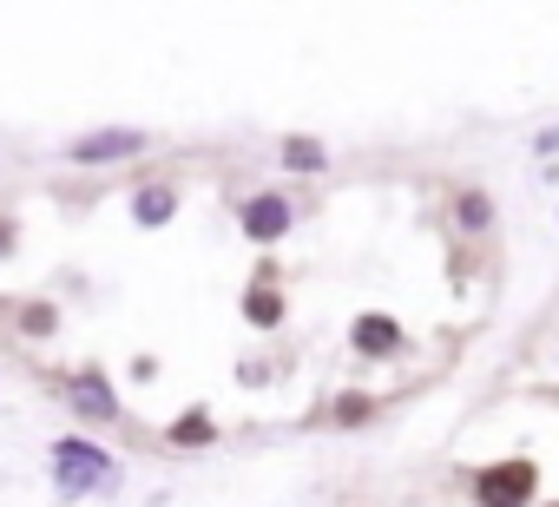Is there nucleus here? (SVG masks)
<instances>
[{
    "label": "nucleus",
    "mask_w": 559,
    "mask_h": 507,
    "mask_svg": "<svg viewBox=\"0 0 559 507\" xmlns=\"http://www.w3.org/2000/svg\"><path fill=\"white\" fill-rule=\"evenodd\" d=\"M237 317L250 323V330H263V337H276L290 323V284H284V264H257L250 271V284L237 291Z\"/></svg>",
    "instance_id": "nucleus-7"
},
{
    "label": "nucleus",
    "mask_w": 559,
    "mask_h": 507,
    "mask_svg": "<svg viewBox=\"0 0 559 507\" xmlns=\"http://www.w3.org/2000/svg\"><path fill=\"white\" fill-rule=\"evenodd\" d=\"M310 217V198H297V191H243L237 198V231H243V244H257V250H276L297 224Z\"/></svg>",
    "instance_id": "nucleus-4"
},
{
    "label": "nucleus",
    "mask_w": 559,
    "mask_h": 507,
    "mask_svg": "<svg viewBox=\"0 0 559 507\" xmlns=\"http://www.w3.org/2000/svg\"><path fill=\"white\" fill-rule=\"evenodd\" d=\"M448 231H454L461 244H487V237L500 231V198H493L487 185H474V178L448 185Z\"/></svg>",
    "instance_id": "nucleus-8"
},
{
    "label": "nucleus",
    "mask_w": 559,
    "mask_h": 507,
    "mask_svg": "<svg viewBox=\"0 0 559 507\" xmlns=\"http://www.w3.org/2000/svg\"><path fill=\"white\" fill-rule=\"evenodd\" d=\"M126 376H132V382H158V376H165V363H158V356H132V369H126Z\"/></svg>",
    "instance_id": "nucleus-16"
},
{
    "label": "nucleus",
    "mask_w": 559,
    "mask_h": 507,
    "mask_svg": "<svg viewBox=\"0 0 559 507\" xmlns=\"http://www.w3.org/2000/svg\"><path fill=\"white\" fill-rule=\"evenodd\" d=\"M389 409H395V396H376V389H336V396H323V409H317L310 422L349 435V428H376Z\"/></svg>",
    "instance_id": "nucleus-9"
},
{
    "label": "nucleus",
    "mask_w": 559,
    "mask_h": 507,
    "mask_svg": "<svg viewBox=\"0 0 559 507\" xmlns=\"http://www.w3.org/2000/svg\"><path fill=\"white\" fill-rule=\"evenodd\" d=\"M8 330H14L21 343H53V337H60V304H53V297H27V304H14Z\"/></svg>",
    "instance_id": "nucleus-13"
},
{
    "label": "nucleus",
    "mask_w": 559,
    "mask_h": 507,
    "mask_svg": "<svg viewBox=\"0 0 559 507\" xmlns=\"http://www.w3.org/2000/svg\"><path fill=\"white\" fill-rule=\"evenodd\" d=\"M40 382L73 409V422H86V428H132V409H126V396H119L106 363H73L60 376H40Z\"/></svg>",
    "instance_id": "nucleus-2"
},
{
    "label": "nucleus",
    "mask_w": 559,
    "mask_h": 507,
    "mask_svg": "<svg viewBox=\"0 0 559 507\" xmlns=\"http://www.w3.org/2000/svg\"><path fill=\"white\" fill-rule=\"evenodd\" d=\"M237 382H243V389H270V382H276V363H270V356H243V363H237Z\"/></svg>",
    "instance_id": "nucleus-15"
},
{
    "label": "nucleus",
    "mask_w": 559,
    "mask_h": 507,
    "mask_svg": "<svg viewBox=\"0 0 559 507\" xmlns=\"http://www.w3.org/2000/svg\"><path fill=\"white\" fill-rule=\"evenodd\" d=\"M461 494H474V500H487V507H526V500H539V461H533V455H507V461L467 468Z\"/></svg>",
    "instance_id": "nucleus-5"
},
{
    "label": "nucleus",
    "mask_w": 559,
    "mask_h": 507,
    "mask_svg": "<svg viewBox=\"0 0 559 507\" xmlns=\"http://www.w3.org/2000/svg\"><path fill=\"white\" fill-rule=\"evenodd\" d=\"M349 356L369 363V369H382V363L415 356V337H408V323L395 310H356L349 317Z\"/></svg>",
    "instance_id": "nucleus-6"
},
{
    "label": "nucleus",
    "mask_w": 559,
    "mask_h": 507,
    "mask_svg": "<svg viewBox=\"0 0 559 507\" xmlns=\"http://www.w3.org/2000/svg\"><path fill=\"white\" fill-rule=\"evenodd\" d=\"M158 152V132L152 126H86L60 145V165L73 172H119L132 158H152Z\"/></svg>",
    "instance_id": "nucleus-3"
},
{
    "label": "nucleus",
    "mask_w": 559,
    "mask_h": 507,
    "mask_svg": "<svg viewBox=\"0 0 559 507\" xmlns=\"http://www.w3.org/2000/svg\"><path fill=\"white\" fill-rule=\"evenodd\" d=\"M217 441H224V422L211 415V402H191L171 422H158V448H171V455H204Z\"/></svg>",
    "instance_id": "nucleus-11"
},
{
    "label": "nucleus",
    "mask_w": 559,
    "mask_h": 507,
    "mask_svg": "<svg viewBox=\"0 0 559 507\" xmlns=\"http://www.w3.org/2000/svg\"><path fill=\"white\" fill-rule=\"evenodd\" d=\"M47 487L60 500H112L126 487V455H112L86 428H67L47 441Z\"/></svg>",
    "instance_id": "nucleus-1"
},
{
    "label": "nucleus",
    "mask_w": 559,
    "mask_h": 507,
    "mask_svg": "<svg viewBox=\"0 0 559 507\" xmlns=\"http://www.w3.org/2000/svg\"><path fill=\"white\" fill-rule=\"evenodd\" d=\"M126 211H132L139 231H165V224H178V211H185V185H178V178H139V185L126 191Z\"/></svg>",
    "instance_id": "nucleus-10"
},
{
    "label": "nucleus",
    "mask_w": 559,
    "mask_h": 507,
    "mask_svg": "<svg viewBox=\"0 0 559 507\" xmlns=\"http://www.w3.org/2000/svg\"><path fill=\"white\" fill-rule=\"evenodd\" d=\"M21 244H27V224H21V211H8V204H0V264H14V258H21Z\"/></svg>",
    "instance_id": "nucleus-14"
},
{
    "label": "nucleus",
    "mask_w": 559,
    "mask_h": 507,
    "mask_svg": "<svg viewBox=\"0 0 559 507\" xmlns=\"http://www.w3.org/2000/svg\"><path fill=\"white\" fill-rule=\"evenodd\" d=\"M276 165H284L290 178H323L336 158H330V139H317V132H284V139H276Z\"/></svg>",
    "instance_id": "nucleus-12"
},
{
    "label": "nucleus",
    "mask_w": 559,
    "mask_h": 507,
    "mask_svg": "<svg viewBox=\"0 0 559 507\" xmlns=\"http://www.w3.org/2000/svg\"><path fill=\"white\" fill-rule=\"evenodd\" d=\"M533 158H559V126H539L533 132Z\"/></svg>",
    "instance_id": "nucleus-17"
}]
</instances>
